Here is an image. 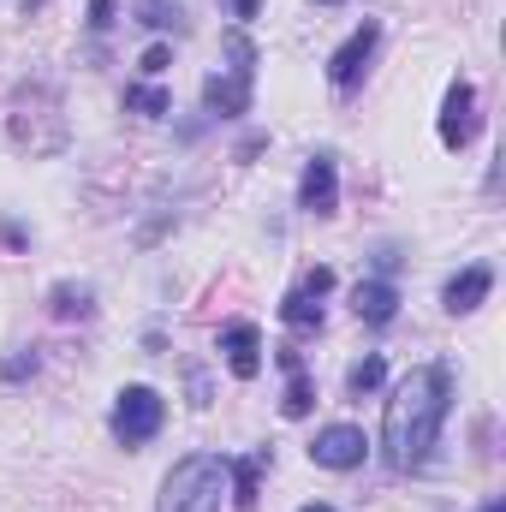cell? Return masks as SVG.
I'll return each mask as SVG.
<instances>
[{"mask_svg":"<svg viewBox=\"0 0 506 512\" xmlns=\"http://www.w3.org/2000/svg\"><path fill=\"white\" fill-rule=\"evenodd\" d=\"M447 405H453V376L447 364H417L405 382L393 387L387 399V417H381V453L393 471H417L447 423Z\"/></svg>","mask_w":506,"mask_h":512,"instance_id":"6da1fadb","label":"cell"},{"mask_svg":"<svg viewBox=\"0 0 506 512\" xmlns=\"http://www.w3.org/2000/svg\"><path fill=\"white\" fill-rule=\"evenodd\" d=\"M221 495H227V459H215V453H185V459L167 471L155 512H221Z\"/></svg>","mask_w":506,"mask_h":512,"instance_id":"7a4b0ae2","label":"cell"},{"mask_svg":"<svg viewBox=\"0 0 506 512\" xmlns=\"http://www.w3.org/2000/svg\"><path fill=\"white\" fill-rule=\"evenodd\" d=\"M227 54H233V72L221 78H209L203 84V108L215 114V120H233V114H245L251 108V78H256V48L245 36H227Z\"/></svg>","mask_w":506,"mask_h":512,"instance_id":"3957f363","label":"cell"},{"mask_svg":"<svg viewBox=\"0 0 506 512\" xmlns=\"http://www.w3.org/2000/svg\"><path fill=\"white\" fill-rule=\"evenodd\" d=\"M161 423H167V399H161L155 387H143V382L120 387V405H114V441H120V447L155 441Z\"/></svg>","mask_w":506,"mask_h":512,"instance_id":"277c9868","label":"cell"},{"mask_svg":"<svg viewBox=\"0 0 506 512\" xmlns=\"http://www.w3.org/2000/svg\"><path fill=\"white\" fill-rule=\"evenodd\" d=\"M483 126V114H477V90H471V78H453L447 84V102H441V143L447 149H465L471 137Z\"/></svg>","mask_w":506,"mask_h":512,"instance_id":"5b68a950","label":"cell"},{"mask_svg":"<svg viewBox=\"0 0 506 512\" xmlns=\"http://www.w3.org/2000/svg\"><path fill=\"white\" fill-rule=\"evenodd\" d=\"M376 42H381V24H358L340 48H334V60H328V78H334V90H352L364 72H370V54H376Z\"/></svg>","mask_w":506,"mask_h":512,"instance_id":"8992f818","label":"cell"},{"mask_svg":"<svg viewBox=\"0 0 506 512\" xmlns=\"http://www.w3.org/2000/svg\"><path fill=\"white\" fill-rule=\"evenodd\" d=\"M364 453H370V441H364V429H352V423H328V429L310 441V459H316L322 471H352V465H364Z\"/></svg>","mask_w":506,"mask_h":512,"instance_id":"52a82bcc","label":"cell"},{"mask_svg":"<svg viewBox=\"0 0 506 512\" xmlns=\"http://www.w3.org/2000/svg\"><path fill=\"white\" fill-rule=\"evenodd\" d=\"M334 203H340L334 161H328V155H316V161L304 167V179H298V209H310V215H334Z\"/></svg>","mask_w":506,"mask_h":512,"instance_id":"ba28073f","label":"cell"},{"mask_svg":"<svg viewBox=\"0 0 506 512\" xmlns=\"http://www.w3.org/2000/svg\"><path fill=\"white\" fill-rule=\"evenodd\" d=\"M221 352H227V370L239 382H256V370H262V334H256L251 322H233L221 334Z\"/></svg>","mask_w":506,"mask_h":512,"instance_id":"9c48e42d","label":"cell"},{"mask_svg":"<svg viewBox=\"0 0 506 512\" xmlns=\"http://www.w3.org/2000/svg\"><path fill=\"white\" fill-rule=\"evenodd\" d=\"M489 286H495V268H489V262H471V268L447 286V310H453V316H471V310L489 298Z\"/></svg>","mask_w":506,"mask_h":512,"instance_id":"30bf717a","label":"cell"},{"mask_svg":"<svg viewBox=\"0 0 506 512\" xmlns=\"http://www.w3.org/2000/svg\"><path fill=\"white\" fill-rule=\"evenodd\" d=\"M262 465H268V453L227 459V477H233V507H239V512H256V507H262Z\"/></svg>","mask_w":506,"mask_h":512,"instance_id":"8fae6325","label":"cell"},{"mask_svg":"<svg viewBox=\"0 0 506 512\" xmlns=\"http://www.w3.org/2000/svg\"><path fill=\"white\" fill-rule=\"evenodd\" d=\"M352 310H358V322H393V310H399V292H393L387 280H358V292H352Z\"/></svg>","mask_w":506,"mask_h":512,"instance_id":"7c38bea8","label":"cell"},{"mask_svg":"<svg viewBox=\"0 0 506 512\" xmlns=\"http://www.w3.org/2000/svg\"><path fill=\"white\" fill-rule=\"evenodd\" d=\"M280 364H286V399H280V411L286 417H310V405H316V393H310V376H304V364H298V352H280Z\"/></svg>","mask_w":506,"mask_h":512,"instance_id":"4fadbf2b","label":"cell"},{"mask_svg":"<svg viewBox=\"0 0 506 512\" xmlns=\"http://www.w3.org/2000/svg\"><path fill=\"white\" fill-rule=\"evenodd\" d=\"M280 322H292V328H322V304L298 286V292H286V304H280Z\"/></svg>","mask_w":506,"mask_h":512,"instance_id":"5bb4252c","label":"cell"},{"mask_svg":"<svg viewBox=\"0 0 506 512\" xmlns=\"http://www.w3.org/2000/svg\"><path fill=\"white\" fill-rule=\"evenodd\" d=\"M381 376H387V364H381V358H358V364L346 370V387H352V393L364 399L370 387H381Z\"/></svg>","mask_w":506,"mask_h":512,"instance_id":"9a60e30c","label":"cell"},{"mask_svg":"<svg viewBox=\"0 0 506 512\" xmlns=\"http://www.w3.org/2000/svg\"><path fill=\"white\" fill-rule=\"evenodd\" d=\"M126 108H131V114H149V120H161L173 102H167V90H155V84H149V90H126Z\"/></svg>","mask_w":506,"mask_h":512,"instance_id":"2e32d148","label":"cell"},{"mask_svg":"<svg viewBox=\"0 0 506 512\" xmlns=\"http://www.w3.org/2000/svg\"><path fill=\"white\" fill-rule=\"evenodd\" d=\"M137 24L167 30V24H179V6H167V0H143V6H137Z\"/></svg>","mask_w":506,"mask_h":512,"instance_id":"e0dca14e","label":"cell"},{"mask_svg":"<svg viewBox=\"0 0 506 512\" xmlns=\"http://www.w3.org/2000/svg\"><path fill=\"white\" fill-rule=\"evenodd\" d=\"M54 316H90V292H84V286H78V292L60 286V292H54Z\"/></svg>","mask_w":506,"mask_h":512,"instance_id":"ac0fdd59","label":"cell"},{"mask_svg":"<svg viewBox=\"0 0 506 512\" xmlns=\"http://www.w3.org/2000/svg\"><path fill=\"white\" fill-rule=\"evenodd\" d=\"M167 66H173V48H167V42H155V48L143 54V72L155 78V72H167Z\"/></svg>","mask_w":506,"mask_h":512,"instance_id":"d6986e66","label":"cell"},{"mask_svg":"<svg viewBox=\"0 0 506 512\" xmlns=\"http://www.w3.org/2000/svg\"><path fill=\"white\" fill-rule=\"evenodd\" d=\"M304 292H310V298L334 292V268H310V274H304Z\"/></svg>","mask_w":506,"mask_h":512,"instance_id":"ffe728a7","label":"cell"},{"mask_svg":"<svg viewBox=\"0 0 506 512\" xmlns=\"http://www.w3.org/2000/svg\"><path fill=\"white\" fill-rule=\"evenodd\" d=\"M90 24L108 30V24H114V0H90Z\"/></svg>","mask_w":506,"mask_h":512,"instance_id":"44dd1931","label":"cell"},{"mask_svg":"<svg viewBox=\"0 0 506 512\" xmlns=\"http://www.w3.org/2000/svg\"><path fill=\"white\" fill-rule=\"evenodd\" d=\"M227 6H233L239 18H256V0H227Z\"/></svg>","mask_w":506,"mask_h":512,"instance_id":"7402d4cb","label":"cell"},{"mask_svg":"<svg viewBox=\"0 0 506 512\" xmlns=\"http://www.w3.org/2000/svg\"><path fill=\"white\" fill-rule=\"evenodd\" d=\"M483 512H506V501H483Z\"/></svg>","mask_w":506,"mask_h":512,"instance_id":"603a6c76","label":"cell"},{"mask_svg":"<svg viewBox=\"0 0 506 512\" xmlns=\"http://www.w3.org/2000/svg\"><path fill=\"white\" fill-rule=\"evenodd\" d=\"M298 512H334V507H298Z\"/></svg>","mask_w":506,"mask_h":512,"instance_id":"cb8c5ba5","label":"cell"},{"mask_svg":"<svg viewBox=\"0 0 506 512\" xmlns=\"http://www.w3.org/2000/svg\"><path fill=\"white\" fill-rule=\"evenodd\" d=\"M316 6H340V0H316Z\"/></svg>","mask_w":506,"mask_h":512,"instance_id":"d4e9b609","label":"cell"}]
</instances>
